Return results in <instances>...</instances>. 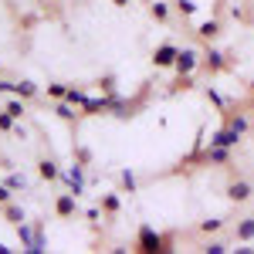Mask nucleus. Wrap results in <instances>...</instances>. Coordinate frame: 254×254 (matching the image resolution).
Here are the masks:
<instances>
[{"instance_id": "nucleus-1", "label": "nucleus", "mask_w": 254, "mask_h": 254, "mask_svg": "<svg viewBox=\"0 0 254 254\" xmlns=\"http://www.w3.org/2000/svg\"><path fill=\"white\" fill-rule=\"evenodd\" d=\"M136 251L139 254H163V251H173V237H163L156 227H139L136 237Z\"/></svg>"}, {"instance_id": "nucleus-2", "label": "nucleus", "mask_w": 254, "mask_h": 254, "mask_svg": "<svg viewBox=\"0 0 254 254\" xmlns=\"http://www.w3.org/2000/svg\"><path fill=\"white\" fill-rule=\"evenodd\" d=\"M196 68H200V51H196V48H180L173 71L176 75H193Z\"/></svg>"}, {"instance_id": "nucleus-3", "label": "nucleus", "mask_w": 254, "mask_h": 254, "mask_svg": "<svg viewBox=\"0 0 254 254\" xmlns=\"http://www.w3.org/2000/svg\"><path fill=\"white\" fill-rule=\"evenodd\" d=\"M200 64H203L207 75H220V71L227 68V55H220L217 48H207V51L200 55Z\"/></svg>"}, {"instance_id": "nucleus-4", "label": "nucleus", "mask_w": 254, "mask_h": 254, "mask_svg": "<svg viewBox=\"0 0 254 254\" xmlns=\"http://www.w3.org/2000/svg\"><path fill=\"white\" fill-rule=\"evenodd\" d=\"M55 214H58L61 220H71V217L78 214V196L71 193V190H68V193H58L55 196Z\"/></svg>"}, {"instance_id": "nucleus-5", "label": "nucleus", "mask_w": 254, "mask_h": 254, "mask_svg": "<svg viewBox=\"0 0 254 254\" xmlns=\"http://www.w3.org/2000/svg\"><path fill=\"white\" fill-rule=\"evenodd\" d=\"M251 196H254V187L248 180H231V183H227V200H231V203H248Z\"/></svg>"}, {"instance_id": "nucleus-6", "label": "nucleus", "mask_w": 254, "mask_h": 254, "mask_svg": "<svg viewBox=\"0 0 254 254\" xmlns=\"http://www.w3.org/2000/svg\"><path fill=\"white\" fill-rule=\"evenodd\" d=\"M81 170H85L81 163H75L71 170H61V180L68 183V190H71L75 196H81V193H85V173H81Z\"/></svg>"}, {"instance_id": "nucleus-7", "label": "nucleus", "mask_w": 254, "mask_h": 254, "mask_svg": "<svg viewBox=\"0 0 254 254\" xmlns=\"http://www.w3.org/2000/svg\"><path fill=\"white\" fill-rule=\"evenodd\" d=\"M193 34H196V41H203V44H210V41H217L220 38V20L217 17H207V20H200L193 27Z\"/></svg>"}, {"instance_id": "nucleus-8", "label": "nucleus", "mask_w": 254, "mask_h": 254, "mask_svg": "<svg viewBox=\"0 0 254 254\" xmlns=\"http://www.w3.org/2000/svg\"><path fill=\"white\" fill-rule=\"evenodd\" d=\"M176 55H180V48L166 41V44H159L156 51H153V64H156V68H173V64H176Z\"/></svg>"}, {"instance_id": "nucleus-9", "label": "nucleus", "mask_w": 254, "mask_h": 254, "mask_svg": "<svg viewBox=\"0 0 254 254\" xmlns=\"http://www.w3.org/2000/svg\"><path fill=\"white\" fill-rule=\"evenodd\" d=\"M0 217H3L10 227H17V224H24V220H27L24 207H20V203H14V200H10V203H0Z\"/></svg>"}, {"instance_id": "nucleus-10", "label": "nucleus", "mask_w": 254, "mask_h": 254, "mask_svg": "<svg viewBox=\"0 0 254 254\" xmlns=\"http://www.w3.org/2000/svg\"><path fill=\"white\" fill-rule=\"evenodd\" d=\"M112 98H116V95L88 98V102H85V105H81V116H102V112H109V109H112Z\"/></svg>"}, {"instance_id": "nucleus-11", "label": "nucleus", "mask_w": 254, "mask_h": 254, "mask_svg": "<svg viewBox=\"0 0 254 254\" xmlns=\"http://www.w3.org/2000/svg\"><path fill=\"white\" fill-rule=\"evenodd\" d=\"M234 241H241V244H251V241H254V214H251V217H241V220H237Z\"/></svg>"}, {"instance_id": "nucleus-12", "label": "nucleus", "mask_w": 254, "mask_h": 254, "mask_svg": "<svg viewBox=\"0 0 254 254\" xmlns=\"http://www.w3.org/2000/svg\"><path fill=\"white\" fill-rule=\"evenodd\" d=\"M38 176L41 180H44V183H55V180H61V170H58V163H55V159H41L38 163Z\"/></svg>"}, {"instance_id": "nucleus-13", "label": "nucleus", "mask_w": 254, "mask_h": 254, "mask_svg": "<svg viewBox=\"0 0 254 254\" xmlns=\"http://www.w3.org/2000/svg\"><path fill=\"white\" fill-rule=\"evenodd\" d=\"M10 95H17V98H24V102H27V98H38L41 88L31 78H20V81H14V92H10Z\"/></svg>"}, {"instance_id": "nucleus-14", "label": "nucleus", "mask_w": 254, "mask_h": 254, "mask_svg": "<svg viewBox=\"0 0 254 254\" xmlns=\"http://www.w3.org/2000/svg\"><path fill=\"white\" fill-rule=\"evenodd\" d=\"M237 142H241V132H234L231 126H227V129H220V132H214V139H210V146H227V149L237 146Z\"/></svg>"}, {"instance_id": "nucleus-15", "label": "nucleus", "mask_w": 254, "mask_h": 254, "mask_svg": "<svg viewBox=\"0 0 254 254\" xmlns=\"http://www.w3.org/2000/svg\"><path fill=\"white\" fill-rule=\"evenodd\" d=\"M98 207H102V214L116 217L119 210H122V196H119V193H102V200H98Z\"/></svg>"}, {"instance_id": "nucleus-16", "label": "nucleus", "mask_w": 254, "mask_h": 254, "mask_svg": "<svg viewBox=\"0 0 254 254\" xmlns=\"http://www.w3.org/2000/svg\"><path fill=\"white\" fill-rule=\"evenodd\" d=\"M149 17L156 20V24H166V20H170V3H166V0H153V3H149Z\"/></svg>"}, {"instance_id": "nucleus-17", "label": "nucleus", "mask_w": 254, "mask_h": 254, "mask_svg": "<svg viewBox=\"0 0 254 254\" xmlns=\"http://www.w3.org/2000/svg\"><path fill=\"white\" fill-rule=\"evenodd\" d=\"M14 231H17V241H20V248H24V251H31V244H34V227H31V224L24 220V224H17Z\"/></svg>"}, {"instance_id": "nucleus-18", "label": "nucleus", "mask_w": 254, "mask_h": 254, "mask_svg": "<svg viewBox=\"0 0 254 254\" xmlns=\"http://www.w3.org/2000/svg\"><path fill=\"white\" fill-rule=\"evenodd\" d=\"M55 116L64 119V122H75V119H78V112H75V105H71V102L58 98V102H55Z\"/></svg>"}, {"instance_id": "nucleus-19", "label": "nucleus", "mask_w": 254, "mask_h": 254, "mask_svg": "<svg viewBox=\"0 0 254 254\" xmlns=\"http://www.w3.org/2000/svg\"><path fill=\"white\" fill-rule=\"evenodd\" d=\"M203 159H207V163H220V166H224V163H231V149H227V146H210Z\"/></svg>"}, {"instance_id": "nucleus-20", "label": "nucleus", "mask_w": 254, "mask_h": 254, "mask_svg": "<svg viewBox=\"0 0 254 254\" xmlns=\"http://www.w3.org/2000/svg\"><path fill=\"white\" fill-rule=\"evenodd\" d=\"M3 112H10V116H14V119L20 122V119L27 116V105H24V98H17V95H14L10 102H7V105H3Z\"/></svg>"}, {"instance_id": "nucleus-21", "label": "nucleus", "mask_w": 254, "mask_h": 254, "mask_svg": "<svg viewBox=\"0 0 254 254\" xmlns=\"http://www.w3.org/2000/svg\"><path fill=\"white\" fill-rule=\"evenodd\" d=\"M220 227H224V217H210V220H200V227H196V231H200L203 237H210V234H217Z\"/></svg>"}, {"instance_id": "nucleus-22", "label": "nucleus", "mask_w": 254, "mask_h": 254, "mask_svg": "<svg viewBox=\"0 0 254 254\" xmlns=\"http://www.w3.org/2000/svg\"><path fill=\"white\" fill-rule=\"evenodd\" d=\"M3 183H7V187H10L14 193H17V190H27V176H24V173H17V170H10Z\"/></svg>"}, {"instance_id": "nucleus-23", "label": "nucleus", "mask_w": 254, "mask_h": 254, "mask_svg": "<svg viewBox=\"0 0 254 254\" xmlns=\"http://www.w3.org/2000/svg\"><path fill=\"white\" fill-rule=\"evenodd\" d=\"M119 183H122L126 193H136V173H132V170H122V173H119Z\"/></svg>"}, {"instance_id": "nucleus-24", "label": "nucleus", "mask_w": 254, "mask_h": 254, "mask_svg": "<svg viewBox=\"0 0 254 254\" xmlns=\"http://www.w3.org/2000/svg\"><path fill=\"white\" fill-rule=\"evenodd\" d=\"M64 102H71V105H85V102H88V95H85V88H71V85H68V95H64Z\"/></svg>"}, {"instance_id": "nucleus-25", "label": "nucleus", "mask_w": 254, "mask_h": 254, "mask_svg": "<svg viewBox=\"0 0 254 254\" xmlns=\"http://www.w3.org/2000/svg\"><path fill=\"white\" fill-rule=\"evenodd\" d=\"M95 85L102 88V95H116V75H102Z\"/></svg>"}, {"instance_id": "nucleus-26", "label": "nucleus", "mask_w": 254, "mask_h": 254, "mask_svg": "<svg viewBox=\"0 0 254 254\" xmlns=\"http://www.w3.org/2000/svg\"><path fill=\"white\" fill-rule=\"evenodd\" d=\"M41 251H48V248H44V227L34 224V244H31V254H41Z\"/></svg>"}, {"instance_id": "nucleus-27", "label": "nucleus", "mask_w": 254, "mask_h": 254, "mask_svg": "<svg viewBox=\"0 0 254 254\" xmlns=\"http://www.w3.org/2000/svg\"><path fill=\"white\" fill-rule=\"evenodd\" d=\"M64 95H68V85H64V81H51V85H48V98L58 102V98H64Z\"/></svg>"}, {"instance_id": "nucleus-28", "label": "nucleus", "mask_w": 254, "mask_h": 254, "mask_svg": "<svg viewBox=\"0 0 254 254\" xmlns=\"http://www.w3.org/2000/svg\"><path fill=\"white\" fill-rule=\"evenodd\" d=\"M14 129H17V119L0 109V132H14Z\"/></svg>"}, {"instance_id": "nucleus-29", "label": "nucleus", "mask_w": 254, "mask_h": 254, "mask_svg": "<svg viewBox=\"0 0 254 254\" xmlns=\"http://www.w3.org/2000/svg\"><path fill=\"white\" fill-rule=\"evenodd\" d=\"M193 85H196V81H193V75H176V81H173V92H180V88H183V92H190Z\"/></svg>"}, {"instance_id": "nucleus-30", "label": "nucleus", "mask_w": 254, "mask_h": 254, "mask_svg": "<svg viewBox=\"0 0 254 254\" xmlns=\"http://www.w3.org/2000/svg\"><path fill=\"white\" fill-rule=\"evenodd\" d=\"M176 10H180V17H193L196 3H193V0H176Z\"/></svg>"}, {"instance_id": "nucleus-31", "label": "nucleus", "mask_w": 254, "mask_h": 254, "mask_svg": "<svg viewBox=\"0 0 254 254\" xmlns=\"http://www.w3.org/2000/svg\"><path fill=\"white\" fill-rule=\"evenodd\" d=\"M227 126H231L234 132H241V136L248 132V119H244V116H231V119H227Z\"/></svg>"}, {"instance_id": "nucleus-32", "label": "nucleus", "mask_w": 254, "mask_h": 254, "mask_svg": "<svg viewBox=\"0 0 254 254\" xmlns=\"http://www.w3.org/2000/svg\"><path fill=\"white\" fill-rule=\"evenodd\" d=\"M203 251H207V254H224V251H227V244H224V241H207Z\"/></svg>"}, {"instance_id": "nucleus-33", "label": "nucleus", "mask_w": 254, "mask_h": 254, "mask_svg": "<svg viewBox=\"0 0 254 254\" xmlns=\"http://www.w3.org/2000/svg\"><path fill=\"white\" fill-rule=\"evenodd\" d=\"M75 159H78L81 166H88V163H92V153H88L85 146H75Z\"/></svg>"}, {"instance_id": "nucleus-34", "label": "nucleus", "mask_w": 254, "mask_h": 254, "mask_svg": "<svg viewBox=\"0 0 254 254\" xmlns=\"http://www.w3.org/2000/svg\"><path fill=\"white\" fill-rule=\"evenodd\" d=\"M10 200H14V190L7 183H0V203H10Z\"/></svg>"}, {"instance_id": "nucleus-35", "label": "nucleus", "mask_w": 254, "mask_h": 254, "mask_svg": "<svg viewBox=\"0 0 254 254\" xmlns=\"http://www.w3.org/2000/svg\"><path fill=\"white\" fill-rule=\"evenodd\" d=\"M207 98H210V102H214V105H224V102H220V95H217V92H214V85H210V88H207Z\"/></svg>"}, {"instance_id": "nucleus-36", "label": "nucleus", "mask_w": 254, "mask_h": 254, "mask_svg": "<svg viewBox=\"0 0 254 254\" xmlns=\"http://www.w3.org/2000/svg\"><path fill=\"white\" fill-rule=\"evenodd\" d=\"M0 92H3V95H10V92H14V81L3 78V81H0Z\"/></svg>"}, {"instance_id": "nucleus-37", "label": "nucleus", "mask_w": 254, "mask_h": 254, "mask_svg": "<svg viewBox=\"0 0 254 254\" xmlns=\"http://www.w3.org/2000/svg\"><path fill=\"white\" fill-rule=\"evenodd\" d=\"M112 3H116L119 10H122V7H129V0H112Z\"/></svg>"}, {"instance_id": "nucleus-38", "label": "nucleus", "mask_w": 254, "mask_h": 254, "mask_svg": "<svg viewBox=\"0 0 254 254\" xmlns=\"http://www.w3.org/2000/svg\"><path fill=\"white\" fill-rule=\"evenodd\" d=\"M0 254H10V248H7V244H0Z\"/></svg>"}, {"instance_id": "nucleus-39", "label": "nucleus", "mask_w": 254, "mask_h": 254, "mask_svg": "<svg viewBox=\"0 0 254 254\" xmlns=\"http://www.w3.org/2000/svg\"><path fill=\"white\" fill-rule=\"evenodd\" d=\"M251 95H254V81H251Z\"/></svg>"}, {"instance_id": "nucleus-40", "label": "nucleus", "mask_w": 254, "mask_h": 254, "mask_svg": "<svg viewBox=\"0 0 254 254\" xmlns=\"http://www.w3.org/2000/svg\"><path fill=\"white\" fill-rule=\"evenodd\" d=\"M0 68H3V61H0Z\"/></svg>"}, {"instance_id": "nucleus-41", "label": "nucleus", "mask_w": 254, "mask_h": 254, "mask_svg": "<svg viewBox=\"0 0 254 254\" xmlns=\"http://www.w3.org/2000/svg\"><path fill=\"white\" fill-rule=\"evenodd\" d=\"M41 3H48V0H41Z\"/></svg>"}]
</instances>
